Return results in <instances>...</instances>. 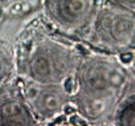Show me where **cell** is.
I'll return each instance as SVG.
<instances>
[{
    "label": "cell",
    "mask_w": 135,
    "mask_h": 126,
    "mask_svg": "<svg viewBox=\"0 0 135 126\" xmlns=\"http://www.w3.org/2000/svg\"><path fill=\"white\" fill-rule=\"evenodd\" d=\"M122 70L114 63L105 60H94L88 63L80 75L83 96L110 100L123 83Z\"/></svg>",
    "instance_id": "6da1fadb"
},
{
    "label": "cell",
    "mask_w": 135,
    "mask_h": 126,
    "mask_svg": "<svg viewBox=\"0 0 135 126\" xmlns=\"http://www.w3.org/2000/svg\"><path fill=\"white\" fill-rule=\"evenodd\" d=\"M96 29L103 42L126 45L135 35V13L111 3L99 13Z\"/></svg>",
    "instance_id": "7a4b0ae2"
},
{
    "label": "cell",
    "mask_w": 135,
    "mask_h": 126,
    "mask_svg": "<svg viewBox=\"0 0 135 126\" xmlns=\"http://www.w3.org/2000/svg\"><path fill=\"white\" fill-rule=\"evenodd\" d=\"M65 67L63 55L49 47H39L28 61L31 77L40 84H50L62 77Z\"/></svg>",
    "instance_id": "3957f363"
},
{
    "label": "cell",
    "mask_w": 135,
    "mask_h": 126,
    "mask_svg": "<svg viewBox=\"0 0 135 126\" xmlns=\"http://www.w3.org/2000/svg\"><path fill=\"white\" fill-rule=\"evenodd\" d=\"M96 0H44L51 16L64 26H77L92 13Z\"/></svg>",
    "instance_id": "277c9868"
},
{
    "label": "cell",
    "mask_w": 135,
    "mask_h": 126,
    "mask_svg": "<svg viewBox=\"0 0 135 126\" xmlns=\"http://www.w3.org/2000/svg\"><path fill=\"white\" fill-rule=\"evenodd\" d=\"M35 107L42 113H53L61 108L64 102L62 92L55 88L46 86L44 88L32 87L27 92Z\"/></svg>",
    "instance_id": "5b68a950"
},
{
    "label": "cell",
    "mask_w": 135,
    "mask_h": 126,
    "mask_svg": "<svg viewBox=\"0 0 135 126\" xmlns=\"http://www.w3.org/2000/svg\"><path fill=\"white\" fill-rule=\"evenodd\" d=\"M1 126H31V114L18 100H6L0 106Z\"/></svg>",
    "instance_id": "8992f818"
},
{
    "label": "cell",
    "mask_w": 135,
    "mask_h": 126,
    "mask_svg": "<svg viewBox=\"0 0 135 126\" xmlns=\"http://www.w3.org/2000/svg\"><path fill=\"white\" fill-rule=\"evenodd\" d=\"M120 126H135V99L129 100L118 113Z\"/></svg>",
    "instance_id": "52a82bcc"
},
{
    "label": "cell",
    "mask_w": 135,
    "mask_h": 126,
    "mask_svg": "<svg viewBox=\"0 0 135 126\" xmlns=\"http://www.w3.org/2000/svg\"><path fill=\"white\" fill-rule=\"evenodd\" d=\"M111 3L135 13V0H109Z\"/></svg>",
    "instance_id": "ba28073f"
},
{
    "label": "cell",
    "mask_w": 135,
    "mask_h": 126,
    "mask_svg": "<svg viewBox=\"0 0 135 126\" xmlns=\"http://www.w3.org/2000/svg\"><path fill=\"white\" fill-rule=\"evenodd\" d=\"M6 74V63L3 57L0 55V80L5 76Z\"/></svg>",
    "instance_id": "9c48e42d"
},
{
    "label": "cell",
    "mask_w": 135,
    "mask_h": 126,
    "mask_svg": "<svg viewBox=\"0 0 135 126\" xmlns=\"http://www.w3.org/2000/svg\"><path fill=\"white\" fill-rule=\"evenodd\" d=\"M7 2H11V0H0V4H4Z\"/></svg>",
    "instance_id": "30bf717a"
}]
</instances>
